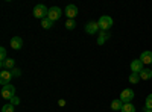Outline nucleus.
<instances>
[{"instance_id": "1", "label": "nucleus", "mask_w": 152, "mask_h": 112, "mask_svg": "<svg viewBox=\"0 0 152 112\" xmlns=\"http://www.w3.org/2000/svg\"><path fill=\"white\" fill-rule=\"evenodd\" d=\"M99 27H100V30H105V32H108L111 27H113V18L110 17V15H102L99 18Z\"/></svg>"}, {"instance_id": "2", "label": "nucleus", "mask_w": 152, "mask_h": 112, "mask_svg": "<svg viewBox=\"0 0 152 112\" xmlns=\"http://www.w3.org/2000/svg\"><path fill=\"white\" fill-rule=\"evenodd\" d=\"M0 94H2L3 98H6V100L11 102L12 97H15V86L14 85H6V86H2V91H0Z\"/></svg>"}, {"instance_id": "3", "label": "nucleus", "mask_w": 152, "mask_h": 112, "mask_svg": "<svg viewBox=\"0 0 152 112\" xmlns=\"http://www.w3.org/2000/svg\"><path fill=\"white\" fill-rule=\"evenodd\" d=\"M47 14H49V9H47L44 5H41V3L37 5V6L34 8V17H35V18H41V20H43V18L47 17Z\"/></svg>"}, {"instance_id": "4", "label": "nucleus", "mask_w": 152, "mask_h": 112, "mask_svg": "<svg viewBox=\"0 0 152 112\" xmlns=\"http://www.w3.org/2000/svg\"><path fill=\"white\" fill-rule=\"evenodd\" d=\"M61 15H62V11H61L58 6H52V8H49V14H47V18H49V20H52V21L55 23L56 20H59V18H61Z\"/></svg>"}, {"instance_id": "5", "label": "nucleus", "mask_w": 152, "mask_h": 112, "mask_svg": "<svg viewBox=\"0 0 152 112\" xmlns=\"http://www.w3.org/2000/svg\"><path fill=\"white\" fill-rule=\"evenodd\" d=\"M119 98H120L123 103H131L132 98H134V91H132L131 88H126V90L122 91V94H120Z\"/></svg>"}, {"instance_id": "6", "label": "nucleus", "mask_w": 152, "mask_h": 112, "mask_svg": "<svg viewBox=\"0 0 152 112\" xmlns=\"http://www.w3.org/2000/svg\"><path fill=\"white\" fill-rule=\"evenodd\" d=\"M12 77H14V76H12V73L9 70H2V71H0V83H2V86L9 85Z\"/></svg>"}, {"instance_id": "7", "label": "nucleus", "mask_w": 152, "mask_h": 112, "mask_svg": "<svg viewBox=\"0 0 152 112\" xmlns=\"http://www.w3.org/2000/svg\"><path fill=\"white\" fill-rule=\"evenodd\" d=\"M99 30H100V27H99V23H97V21H90V23L85 24V32H87V33L96 35Z\"/></svg>"}, {"instance_id": "8", "label": "nucleus", "mask_w": 152, "mask_h": 112, "mask_svg": "<svg viewBox=\"0 0 152 112\" xmlns=\"http://www.w3.org/2000/svg\"><path fill=\"white\" fill-rule=\"evenodd\" d=\"M143 70H145V68H143V62H142L140 59L131 61V71H132V73H138V74H140Z\"/></svg>"}, {"instance_id": "9", "label": "nucleus", "mask_w": 152, "mask_h": 112, "mask_svg": "<svg viewBox=\"0 0 152 112\" xmlns=\"http://www.w3.org/2000/svg\"><path fill=\"white\" fill-rule=\"evenodd\" d=\"M66 15L69 20H73L76 15H78V8H76L75 5H67L66 8Z\"/></svg>"}, {"instance_id": "10", "label": "nucleus", "mask_w": 152, "mask_h": 112, "mask_svg": "<svg viewBox=\"0 0 152 112\" xmlns=\"http://www.w3.org/2000/svg\"><path fill=\"white\" fill-rule=\"evenodd\" d=\"M0 67H2L3 70H14L15 68V61L12 59V58H8L5 62H0Z\"/></svg>"}, {"instance_id": "11", "label": "nucleus", "mask_w": 152, "mask_h": 112, "mask_svg": "<svg viewBox=\"0 0 152 112\" xmlns=\"http://www.w3.org/2000/svg\"><path fill=\"white\" fill-rule=\"evenodd\" d=\"M21 47H23V40L20 38V36H12V40H11V48H14V50H20Z\"/></svg>"}, {"instance_id": "12", "label": "nucleus", "mask_w": 152, "mask_h": 112, "mask_svg": "<svg viewBox=\"0 0 152 112\" xmlns=\"http://www.w3.org/2000/svg\"><path fill=\"white\" fill-rule=\"evenodd\" d=\"M140 61L143 62V64H151V65H152V52H151V50L143 52L142 56H140Z\"/></svg>"}, {"instance_id": "13", "label": "nucleus", "mask_w": 152, "mask_h": 112, "mask_svg": "<svg viewBox=\"0 0 152 112\" xmlns=\"http://www.w3.org/2000/svg\"><path fill=\"white\" fill-rule=\"evenodd\" d=\"M123 105H125V103L120 100V98H116V100L111 102V109H113V111H122Z\"/></svg>"}, {"instance_id": "14", "label": "nucleus", "mask_w": 152, "mask_h": 112, "mask_svg": "<svg viewBox=\"0 0 152 112\" xmlns=\"http://www.w3.org/2000/svg\"><path fill=\"white\" fill-rule=\"evenodd\" d=\"M108 38H110V32L100 30V33H99V38H97V44H99V46H102V44L105 43V40H108Z\"/></svg>"}, {"instance_id": "15", "label": "nucleus", "mask_w": 152, "mask_h": 112, "mask_svg": "<svg viewBox=\"0 0 152 112\" xmlns=\"http://www.w3.org/2000/svg\"><path fill=\"white\" fill-rule=\"evenodd\" d=\"M140 79H142V80H149V79H152V70H151V68H145V70L140 73Z\"/></svg>"}, {"instance_id": "16", "label": "nucleus", "mask_w": 152, "mask_h": 112, "mask_svg": "<svg viewBox=\"0 0 152 112\" xmlns=\"http://www.w3.org/2000/svg\"><path fill=\"white\" fill-rule=\"evenodd\" d=\"M140 80H142V79H140V74H138V73H131V76H129V82H131L132 85H137Z\"/></svg>"}, {"instance_id": "17", "label": "nucleus", "mask_w": 152, "mask_h": 112, "mask_svg": "<svg viewBox=\"0 0 152 112\" xmlns=\"http://www.w3.org/2000/svg\"><path fill=\"white\" fill-rule=\"evenodd\" d=\"M120 112H135V106L132 103H125Z\"/></svg>"}, {"instance_id": "18", "label": "nucleus", "mask_w": 152, "mask_h": 112, "mask_svg": "<svg viewBox=\"0 0 152 112\" xmlns=\"http://www.w3.org/2000/svg\"><path fill=\"white\" fill-rule=\"evenodd\" d=\"M41 26H43L44 29H50V27L53 26V21H52V20H49V18L46 17V18L41 20Z\"/></svg>"}, {"instance_id": "19", "label": "nucleus", "mask_w": 152, "mask_h": 112, "mask_svg": "<svg viewBox=\"0 0 152 112\" xmlns=\"http://www.w3.org/2000/svg\"><path fill=\"white\" fill-rule=\"evenodd\" d=\"M145 109H152V94H149L145 100Z\"/></svg>"}, {"instance_id": "20", "label": "nucleus", "mask_w": 152, "mask_h": 112, "mask_svg": "<svg viewBox=\"0 0 152 112\" xmlns=\"http://www.w3.org/2000/svg\"><path fill=\"white\" fill-rule=\"evenodd\" d=\"M66 27H67L69 30H73V29L76 27V21H75V20H67V21H66Z\"/></svg>"}, {"instance_id": "21", "label": "nucleus", "mask_w": 152, "mask_h": 112, "mask_svg": "<svg viewBox=\"0 0 152 112\" xmlns=\"http://www.w3.org/2000/svg\"><path fill=\"white\" fill-rule=\"evenodd\" d=\"M0 62H5L6 59H8V56H6V48L5 47H0Z\"/></svg>"}, {"instance_id": "22", "label": "nucleus", "mask_w": 152, "mask_h": 112, "mask_svg": "<svg viewBox=\"0 0 152 112\" xmlns=\"http://www.w3.org/2000/svg\"><path fill=\"white\" fill-rule=\"evenodd\" d=\"M2 112H14V105L9 103V105H5L2 108Z\"/></svg>"}, {"instance_id": "23", "label": "nucleus", "mask_w": 152, "mask_h": 112, "mask_svg": "<svg viewBox=\"0 0 152 112\" xmlns=\"http://www.w3.org/2000/svg\"><path fill=\"white\" fill-rule=\"evenodd\" d=\"M11 73H12V76H14V77H20V76H21V70H20V68L11 70Z\"/></svg>"}, {"instance_id": "24", "label": "nucleus", "mask_w": 152, "mask_h": 112, "mask_svg": "<svg viewBox=\"0 0 152 112\" xmlns=\"http://www.w3.org/2000/svg\"><path fill=\"white\" fill-rule=\"evenodd\" d=\"M11 103L14 105V106H15V105H18V103H20V98H17V97H12V98H11Z\"/></svg>"}, {"instance_id": "25", "label": "nucleus", "mask_w": 152, "mask_h": 112, "mask_svg": "<svg viewBox=\"0 0 152 112\" xmlns=\"http://www.w3.org/2000/svg\"><path fill=\"white\" fill-rule=\"evenodd\" d=\"M58 105H59V106H66V100H59Z\"/></svg>"}, {"instance_id": "26", "label": "nucleus", "mask_w": 152, "mask_h": 112, "mask_svg": "<svg viewBox=\"0 0 152 112\" xmlns=\"http://www.w3.org/2000/svg\"><path fill=\"white\" fill-rule=\"evenodd\" d=\"M145 112H152V109H145Z\"/></svg>"}]
</instances>
